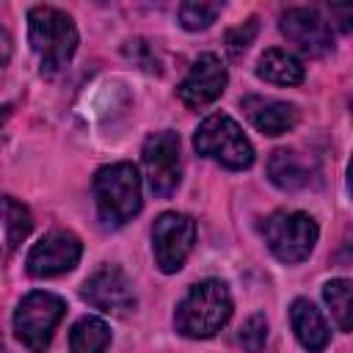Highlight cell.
I'll list each match as a JSON object with an SVG mask.
<instances>
[{"mask_svg":"<svg viewBox=\"0 0 353 353\" xmlns=\"http://www.w3.org/2000/svg\"><path fill=\"white\" fill-rule=\"evenodd\" d=\"M268 176L281 190H303L317 182V163L298 149H276L268 160Z\"/></svg>","mask_w":353,"mask_h":353,"instance_id":"cell-13","label":"cell"},{"mask_svg":"<svg viewBox=\"0 0 353 353\" xmlns=\"http://www.w3.org/2000/svg\"><path fill=\"white\" fill-rule=\"evenodd\" d=\"M256 74L268 83H276V85H298L303 83L306 72H303V63L287 52V50H279V47H270L259 55L256 61Z\"/></svg>","mask_w":353,"mask_h":353,"instance_id":"cell-16","label":"cell"},{"mask_svg":"<svg viewBox=\"0 0 353 353\" xmlns=\"http://www.w3.org/2000/svg\"><path fill=\"white\" fill-rule=\"evenodd\" d=\"M232 317V295L221 279H204L188 290L179 301L174 325L182 336L207 339L218 334Z\"/></svg>","mask_w":353,"mask_h":353,"instance_id":"cell-1","label":"cell"},{"mask_svg":"<svg viewBox=\"0 0 353 353\" xmlns=\"http://www.w3.org/2000/svg\"><path fill=\"white\" fill-rule=\"evenodd\" d=\"M256 33H259V19H256V17H248L245 22L229 28V30L223 33V47H226V52H229L232 58H240V55L248 50V44L256 39Z\"/></svg>","mask_w":353,"mask_h":353,"instance_id":"cell-21","label":"cell"},{"mask_svg":"<svg viewBox=\"0 0 353 353\" xmlns=\"http://www.w3.org/2000/svg\"><path fill=\"white\" fill-rule=\"evenodd\" d=\"M196 243V221L182 212H163L152 226V251L163 273H176Z\"/></svg>","mask_w":353,"mask_h":353,"instance_id":"cell-8","label":"cell"},{"mask_svg":"<svg viewBox=\"0 0 353 353\" xmlns=\"http://www.w3.org/2000/svg\"><path fill=\"white\" fill-rule=\"evenodd\" d=\"M94 201L105 226H124L141 212V176L132 163L102 165L94 174Z\"/></svg>","mask_w":353,"mask_h":353,"instance_id":"cell-3","label":"cell"},{"mask_svg":"<svg viewBox=\"0 0 353 353\" xmlns=\"http://www.w3.org/2000/svg\"><path fill=\"white\" fill-rule=\"evenodd\" d=\"M193 146L199 154L218 160L223 168L232 171H243L254 163V146L245 138V132L240 130V124L226 116V113H212L207 116L196 135H193Z\"/></svg>","mask_w":353,"mask_h":353,"instance_id":"cell-4","label":"cell"},{"mask_svg":"<svg viewBox=\"0 0 353 353\" xmlns=\"http://www.w3.org/2000/svg\"><path fill=\"white\" fill-rule=\"evenodd\" d=\"M221 3H210V0H188L179 6V22L185 30H204L210 28L218 14H221Z\"/></svg>","mask_w":353,"mask_h":353,"instance_id":"cell-20","label":"cell"},{"mask_svg":"<svg viewBox=\"0 0 353 353\" xmlns=\"http://www.w3.org/2000/svg\"><path fill=\"white\" fill-rule=\"evenodd\" d=\"M290 323H292V331L298 336V342L309 350V353H320L331 334H328V325L320 314V309L309 301V298H295L292 306H290Z\"/></svg>","mask_w":353,"mask_h":353,"instance_id":"cell-15","label":"cell"},{"mask_svg":"<svg viewBox=\"0 0 353 353\" xmlns=\"http://www.w3.org/2000/svg\"><path fill=\"white\" fill-rule=\"evenodd\" d=\"M0 221H3V229H6L8 248H17L30 234V226H33L30 210L22 201L11 199V196H0Z\"/></svg>","mask_w":353,"mask_h":353,"instance_id":"cell-18","label":"cell"},{"mask_svg":"<svg viewBox=\"0 0 353 353\" xmlns=\"http://www.w3.org/2000/svg\"><path fill=\"white\" fill-rule=\"evenodd\" d=\"M80 295H83V301H88L94 309H99L105 314L124 317L135 309L132 281L127 279V273L119 265H102L99 270H94L85 279Z\"/></svg>","mask_w":353,"mask_h":353,"instance_id":"cell-10","label":"cell"},{"mask_svg":"<svg viewBox=\"0 0 353 353\" xmlns=\"http://www.w3.org/2000/svg\"><path fill=\"white\" fill-rule=\"evenodd\" d=\"M0 353H3V336H0Z\"/></svg>","mask_w":353,"mask_h":353,"instance_id":"cell-25","label":"cell"},{"mask_svg":"<svg viewBox=\"0 0 353 353\" xmlns=\"http://www.w3.org/2000/svg\"><path fill=\"white\" fill-rule=\"evenodd\" d=\"M226 88V66L215 52H204L196 58L193 69L179 85V99L188 108H204L215 102Z\"/></svg>","mask_w":353,"mask_h":353,"instance_id":"cell-12","label":"cell"},{"mask_svg":"<svg viewBox=\"0 0 353 353\" xmlns=\"http://www.w3.org/2000/svg\"><path fill=\"white\" fill-rule=\"evenodd\" d=\"M243 110L248 116V121L265 132V135H284L295 127L298 121V110L292 102L284 99H273V97H243Z\"/></svg>","mask_w":353,"mask_h":353,"instance_id":"cell-14","label":"cell"},{"mask_svg":"<svg viewBox=\"0 0 353 353\" xmlns=\"http://www.w3.org/2000/svg\"><path fill=\"white\" fill-rule=\"evenodd\" d=\"M143 171L149 190L160 199H168L182 182V157H179V135L171 130L154 132L143 143Z\"/></svg>","mask_w":353,"mask_h":353,"instance_id":"cell-7","label":"cell"},{"mask_svg":"<svg viewBox=\"0 0 353 353\" xmlns=\"http://www.w3.org/2000/svg\"><path fill=\"white\" fill-rule=\"evenodd\" d=\"M323 298H325V303H328L336 325L342 331H350V314H353V309H350V281L347 279H331V281H325Z\"/></svg>","mask_w":353,"mask_h":353,"instance_id":"cell-19","label":"cell"},{"mask_svg":"<svg viewBox=\"0 0 353 353\" xmlns=\"http://www.w3.org/2000/svg\"><path fill=\"white\" fill-rule=\"evenodd\" d=\"M8 113H11V105H0V124L8 119Z\"/></svg>","mask_w":353,"mask_h":353,"instance_id":"cell-24","label":"cell"},{"mask_svg":"<svg viewBox=\"0 0 353 353\" xmlns=\"http://www.w3.org/2000/svg\"><path fill=\"white\" fill-rule=\"evenodd\" d=\"M80 254H83V243L74 232L52 229L28 251L25 265L33 279H50V276L69 273L80 262Z\"/></svg>","mask_w":353,"mask_h":353,"instance_id":"cell-9","label":"cell"},{"mask_svg":"<svg viewBox=\"0 0 353 353\" xmlns=\"http://www.w3.org/2000/svg\"><path fill=\"white\" fill-rule=\"evenodd\" d=\"M262 234H265V243L273 251V256L292 265V262H303L312 254L320 229H317L314 218L306 212L279 210L262 223Z\"/></svg>","mask_w":353,"mask_h":353,"instance_id":"cell-6","label":"cell"},{"mask_svg":"<svg viewBox=\"0 0 353 353\" xmlns=\"http://www.w3.org/2000/svg\"><path fill=\"white\" fill-rule=\"evenodd\" d=\"M268 342V320L265 314H251L240 328V345L245 353H262Z\"/></svg>","mask_w":353,"mask_h":353,"instance_id":"cell-22","label":"cell"},{"mask_svg":"<svg viewBox=\"0 0 353 353\" xmlns=\"http://www.w3.org/2000/svg\"><path fill=\"white\" fill-rule=\"evenodd\" d=\"M108 345H110V328L102 317L85 314L72 325V334H69L72 353H105Z\"/></svg>","mask_w":353,"mask_h":353,"instance_id":"cell-17","label":"cell"},{"mask_svg":"<svg viewBox=\"0 0 353 353\" xmlns=\"http://www.w3.org/2000/svg\"><path fill=\"white\" fill-rule=\"evenodd\" d=\"M28 39L39 55L41 74L61 72L77 50V28L72 17L52 6H36L28 11Z\"/></svg>","mask_w":353,"mask_h":353,"instance_id":"cell-2","label":"cell"},{"mask_svg":"<svg viewBox=\"0 0 353 353\" xmlns=\"http://www.w3.org/2000/svg\"><path fill=\"white\" fill-rule=\"evenodd\" d=\"M66 312L63 298L44 292V290H33L28 292L14 312V331L17 339L30 350V353H44L52 342V334L61 323Z\"/></svg>","mask_w":353,"mask_h":353,"instance_id":"cell-5","label":"cell"},{"mask_svg":"<svg viewBox=\"0 0 353 353\" xmlns=\"http://www.w3.org/2000/svg\"><path fill=\"white\" fill-rule=\"evenodd\" d=\"M279 28L287 36V41H292L303 55L320 58L334 47L331 25L314 8H287L279 17Z\"/></svg>","mask_w":353,"mask_h":353,"instance_id":"cell-11","label":"cell"},{"mask_svg":"<svg viewBox=\"0 0 353 353\" xmlns=\"http://www.w3.org/2000/svg\"><path fill=\"white\" fill-rule=\"evenodd\" d=\"M8 61H11V36L0 28V72L8 66Z\"/></svg>","mask_w":353,"mask_h":353,"instance_id":"cell-23","label":"cell"}]
</instances>
